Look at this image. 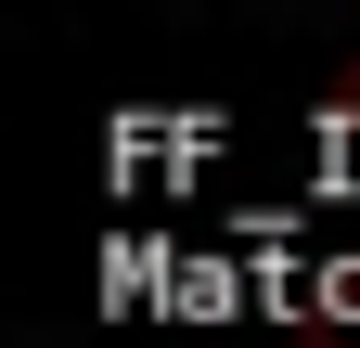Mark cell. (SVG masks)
<instances>
[{
	"mask_svg": "<svg viewBox=\"0 0 360 348\" xmlns=\"http://www.w3.org/2000/svg\"><path fill=\"white\" fill-rule=\"evenodd\" d=\"M335 116H360V65H347V77H335Z\"/></svg>",
	"mask_w": 360,
	"mask_h": 348,
	"instance_id": "cell-1",
	"label": "cell"
}]
</instances>
